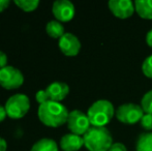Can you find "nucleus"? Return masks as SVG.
Instances as JSON below:
<instances>
[{
	"label": "nucleus",
	"instance_id": "nucleus-6",
	"mask_svg": "<svg viewBox=\"0 0 152 151\" xmlns=\"http://www.w3.org/2000/svg\"><path fill=\"white\" fill-rule=\"evenodd\" d=\"M24 83V75L20 69L14 66L3 67L0 69V86L7 90L18 89Z\"/></svg>",
	"mask_w": 152,
	"mask_h": 151
},
{
	"label": "nucleus",
	"instance_id": "nucleus-14",
	"mask_svg": "<svg viewBox=\"0 0 152 151\" xmlns=\"http://www.w3.org/2000/svg\"><path fill=\"white\" fill-rule=\"evenodd\" d=\"M30 151H58V145L54 140L44 138L36 141Z\"/></svg>",
	"mask_w": 152,
	"mask_h": 151
},
{
	"label": "nucleus",
	"instance_id": "nucleus-15",
	"mask_svg": "<svg viewBox=\"0 0 152 151\" xmlns=\"http://www.w3.org/2000/svg\"><path fill=\"white\" fill-rule=\"evenodd\" d=\"M46 32L49 36L53 38H60L65 34L64 32V27L58 21H50L46 25Z\"/></svg>",
	"mask_w": 152,
	"mask_h": 151
},
{
	"label": "nucleus",
	"instance_id": "nucleus-19",
	"mask_svg": "<svg viewBox=\"0 0 152 151\" xmlns=\"http://www.w3.org/2000/svg\"><path fill=\"white\" fill-rule=\"evenodd\" d=\"M142 71L147 78L152 79V55L148 56L142 64Z\"/></svg>",
	"mask_w": 152,
	"mask_h": 151
},
{
	"label": "nucleus",
	"instance_id": "nucleus-2",
	"mask_svg": "<svg viewBox=\"0 0 152 151\" xmlns=\"http://www.w3.org/2000/svg\"><path fill=\"white\" fill-rule=\"evenodd\" d=\"M84 145L89 151H109L113 145V138L107 127L91 126L83 136Z\"/></svg>",
	"mask_w": 152,
	"mask_h": 151
},
{
	"label": "nucleus",
	"instance_id": "nucleus-7",
	"mask_svg": "<svg viewBox=\"0 0 152 151\" xmlns=\"http://www.w3.org/2000/svg\"><path fill=\"white\" fill-rule=\"evenodd\" d=\"M66 123H67V127L72 131V133L78 136H84L91 127L87 114L83 113L79 110H74V111L69 112Z\"/></svg>",
	"mask_w": 152,
	"mask_h": 151
},
{
	"label": "nucleus",
	"instance_id": "nucleus-8",
	"mask_svg": "<svg viewBox=\"0 0 152 151\" xmlns=\"http://www.w3.org/2000/svg\"><path fill=\"white\" fill-rule=\"evenodd\" d=\"M52 12L58 22H68L75 16V5L68 0H57L53 3Z\"/></svg>",
	"mask_w": 152,
	"mask_h": 151
},
{
	"label": "nucleus",
	"instance_id": "nucleus-26",
	"mask_svg": "<svg viewBox=\"0 0 152 151\" xmlns=\"http://www.w3.org/2000/svg\"><path fill=\"white\" fill-rule=\"evenodd\" d=\"M146 42H147V44H148L149 47H151V48H152V29H151V30H149L148 33H147V35H146Z\"/></svg>",
	"mask_w": 152,
	"mask_h": 151
},
{
	"label": "nucleus",
	"instance_id": "nucleus-11",
	"mask_svg": "<svg viewBox=\"0 0 152 151\" xmlns=\"http://www.w3.org/2000/svg\"><path fill=\"white\" fill-rule=\"evenodd\" d=\"M46 91L50 101L60 103L69 93V87L64 82H53L47 87Z\"/></svg>",
	"mask_w": 152,
	"mask_h": 151
},
{
	"label": "nucleus",
	"instance_id": "nucleus-3",
	"mask_svg": "<svg viewBox=\"0 0 152 151\" xmlns=\"http://www.w3.org/2000/svg\"><path fill=\"white\" fill-rule=\"evenodd\" d=\"M115 113L114 106L107 99H98L90 106L87 112V116L90 121L91 126L106 127V125L112 120Z\"/></svg>",
	"mask_w": 152,
	"mask_h": 151
},
{
	"label": "nucleus",
	"instance_id": "nucleus-17",
	"mask_svg": "<svg viewBox=\"0 0 152 151\" xmlns=\"http://www.w3.org/2000/svg\"><path fill=\"white\" fill-rule=\"evenodd\" d=\"M15 4L24 12H30L37 8V6L39 5V1L38 0H16Z\"/></svg>",
	"mask_w": 152,
	"mask_h": 151
},
{
	"label": "nucleus",
	"instance_id": "nucleus-24",
	"mask_svg": "<svg viewBox=\"0 0 152 151\" xmlns=\"http://www.w3.org/2000/svg\"><path fill=\"white\" fill-rule=\"evenodd\" d=\"M10 5V0H0V12L5 10Z\"/></svg>",
	"mask_w": 152,
	"mask_h": 151
},
{
	"label": "nucleus",
	"instance_id": "nucleus-12",
	"mask_svg": "<svg viewBox=\"0 0 152 151\" xmlns=\"http://www.w3.org/2000/svg\"><path fill=\"white\" fill-rule=\"evenodd\" d=\"M84 146V139L82 136L75 133H66L60 140V147L63 151H78Z\"/></svg>",
	"mask_w": 152,
	"mask_h": 151
},
{
	"label": "nucleus",
	"instance_id": "nucleus-1",
	"mask_svg": "<svg viewBox=\"0 0 152 151\" xmlns=\"http://www.w3.org/2000/svg\"><path fill=\"white\" fill-rule=\"evenodd\" d=\"M69 112L61 103L49 101L38 107L37 116L42 124L49 127H59L67 122Z\"/></svg>",
	"mask_w": 152,
	"mask_h": 151
},
{
	"label": "nucleus",
	"instance_id": "nucleus-10",
	"mask_svg": "<svg viewBox=\"0 0 152 151\" xmlns=\"http://www.w3.org/2000/svg\"><path fill=\"white\" fill-rule=\"evenodd\" d=\"M59 49L65 56L74 57L80 52L81 42L76 35L67 32L59 39Z\"/></svg>",
	"mask_w": 152,
	"mask_h": 151
},
{
	"label": "nucleus",
	"instance_id": "nucleus-13",
	"mask_svg": "<svg viewBox=\"0 0 152 151\" xmlns=\"http://www.w3.org/2000/svg\"><path fill=\"white\" fill-rule=\"evenodd\" d=\"M134 9L142 19L152 20V0H137Z\"/></svg>",
	"mask_w": 152,
	"mask_h": 151
},
{
	"label": "nucleus",
	"instance_id": "nucleus-22",
	"mask_svg": "<svg viewBox=\"0 0 152 151\" xmlns=\"http://www.w3.org/2000/svg\"><path fill=\"white\" fill-rule=\"evenodd\" d=\"M109 151H127V149L122 143H113Z\"/></svg>",
	"mask_w": 152,
	"mask_h": 151
},
{
	"label": "nucleus",
	"instance_id": "nucleus-16",
	"mask_svg": "<svg viewBox=\"0 0 152 151\" xmlns=\"http://www.w3.org/2000/svg\"><path fill=\"white\" fill-rule=\"evenodd\" d=\"M137 151H152V131L139 136L136 144Z\"/></svg>",
	"mask_w": 152,
	"mask_h": 151
},
{
	"label": "nucleus",
	"instance_id": "nucleus-23",
	"mask_svg": "<svg viewBox=\"0 0 152 151\" xmlns=\"http://www.w3.org/2000/svg\"><path fill=\"white\" fill-rule=\"evenodd\" d=\"M6 64H7V55L2 51H0V69L7 66Z\"/></svg>",
	"mask_w": 152,
	"mask_h": 151
},
{
	"label": "nucleus",
	"instance_id": "nucleus-9",
	"mask_svg": "<svg viewBox=\"0 0 152 151\" xmlns=\"http://www.w3.org/2000/svg\"><path fill=\"white\" fill-rule=\"evenodd\" d=\"M109 9L116 18L127 19L134 12V3L130 0H110L108 2Z\"/></svg>",
	"mask_w": 152,
	"mask_h": 151
},
{
	"label": "nucleus",
	"instance_id": "nucleus-18",
	"mask_svg": "<svg viewBox=\"0 0 152 151\" xmlns=\"http://www.w3.org/2000/svg\"><path fill=\"white\" fill-rule=\"evenodd\" d=\"M140 106L145 114H152V89L144 94Z\"/></svg>",
	"mask_w": 152,
	"mask_h": 151
},
{
	"label": "nucleus",
	"instance_id": "nucleus-20",
	"mask_svg": "<svg viewBox=\"0 0 152 151\" xmlns=\"http://www.w3.org/2000/svg\"><path fill=\"white\" fill-rule=\"evenodd\" d=\"M141 126L145 129V131H152V114H144L140 121Z\"/></svg>",
	"mask_w": 152,
	"mask_h": 151
},
{
	"label": "nucleus",
	"instance_id": "nucleus-4",
	"mask_svg": "<svg viewBox=\"0 0 152 151\" xmlns=\"http://www.w3.org/2000/svg\"><path fill=\"white\" fill-rule=\"evenodd\" d=\"M6 114L12 119H21L25 116L30 108V101L28 96L22 93L14 94L7 99L5 106Z\"/></svg>",
	"mask_w": 152,
	"mask_h": 151
},
{
	"label": "nucleus",
	"instance_id": "nucleus-21",
	"mask_svg": "<svg viewBox=\"0 0 152 151\" xmlns=\"http://www.w3.org/2000/svg\"><path fill=\"white\" fill-rule=\"evenodd\" d=\"M35 99H36V101L39 104V106L50 101V98H49V95H48V93H47V91L46 90H42H42H38L37 92H36Z\"/></svg>",
	"mask_w": 152,
	"mask_h": 151
},
{
	"label": "nucleus",
	"instance_id": "nucleus-25",
	"mask_svg": "<svg viewBox=\"0 0 152 151\" xmlns=\"http://www.w3.org/2000/svg\"><path fill=\"white\" fill-rule=\"evenodd\" d=\"M6 116H7V114H6L5 108L2 107V106H0V122H2V121L6 118Z\"/></svg>",
	"mask_w": 152,
	"mask_h": 151
},
{
	"label": "nucleus",
	"instance_id": "nucleus-5",
	"mask_svg": "<svg viewBox=\"0 0 152 151\" xmlns=\"http://www.w3.org/2000/svg\"><path fill=\"white\" fill-rule=\"evenodd\" d=\"M116 118L123 124L132 125L140 122L144 116V111L141 106L136 104H124L121 105L116 111Z\"/></svg>",
	"mask_w": 152,
	"mask_h": 151
},
{
	"label": "nucleus",
	"instance_id": "nucleus-27",
	"mask_svg": "<svg viewBox=\"0 0 152 151\" xmlns=\"http://www.w3.org/2000/svg\"><path fill=\"white\" fill-rule=\"evenodd\" d=\"M7 149V144L6 141L2 138H0V151H6Z\"/></svg>",
	"mask_w": 152,
	"mask_h": 151
}]
</instances>
